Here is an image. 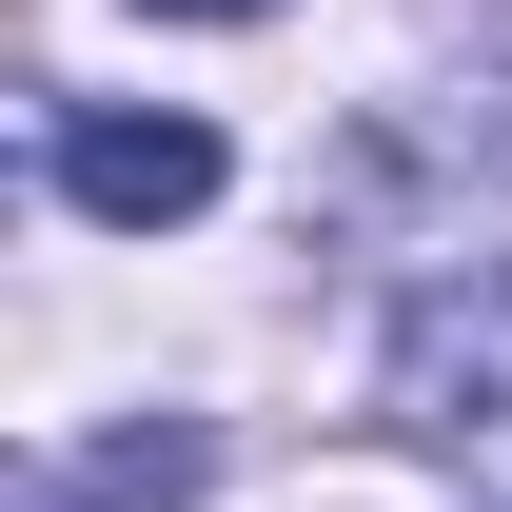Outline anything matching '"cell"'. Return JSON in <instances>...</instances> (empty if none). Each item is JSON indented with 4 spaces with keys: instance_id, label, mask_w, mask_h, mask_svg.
I'll list each match as a JSON object with an SVG mask.
<instances>
[{
    "instance_id": "cell-1",
    "label": "cell",
    "mask_w": 512,
    "mask_h": 512,
    "mask_svg": "<svg viewBox=\"0 0 512 512\" xmlns=\"http://www.w3.org/2000/svg\"><path fill=\"white\" fill-rule=\"evenodd\" d=\"M394 434H512V256H453L394 316Z\"/></svg>"
},
{
    "instance_id": "cell-3",
    "label": "cell",
    "mask_w": 512,
    "mask_h": 512,
    "mask_svg": "<svg viewBox=\"0 0 512 512\" xmlns=\"http://www.w3.org/2000/svg\"><path fill=\"white\" fill-rule=\"evenodd\" d=\"M158 20H276V0H158Z\"/></svg>"
},
{
    "instance_id": "cell-2",
    "label": "cell",
    "mask_w": 512,
    "mask_h": 512,
    "mask_svg": "<svg viewBox=\"0 0 512 512\" xmlns=\"http://www.w3.org/2000/svg\"><path fill=\"white\" fill-rule=\"evenodd\" d=\"M40 158H60L79 217H119V237H178V217H217V119H119V99H60L40 119Z\"/></svg>"
}]
</instances>
